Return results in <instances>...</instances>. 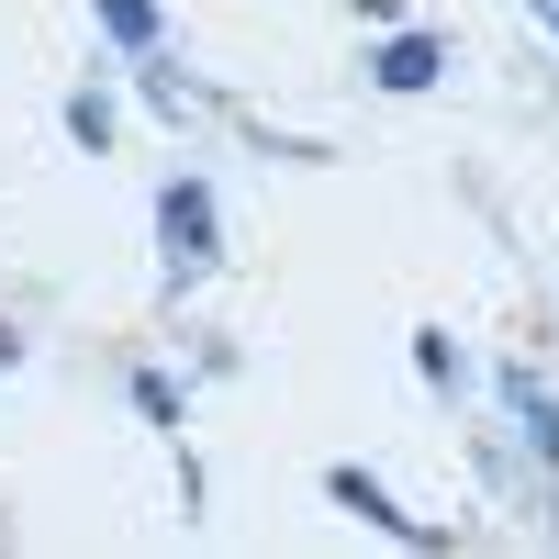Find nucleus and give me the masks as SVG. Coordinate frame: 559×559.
Segmentation results:
<instances>
[{"label": "nucleus", "mask_w": 559, "mask_h": 559, "mask_svg": "<svg viewBox=\"0 0 559 559\" xmlns=\"http://www.w3.org/2000/svg\"><path fill=\"white\" fill-rule=\"evenodd\" d=\"M157 236H168V280H202V269H213L224 224H213V191H202V179H168V191H157Z\"/></svg>", "instance_id": "obj_1"}, {"label": "nucleus", "mask_w": 559, "mask_h": 559, "mask_svg": "<svg viewBox=\"0 0 559 559\" xmlns=\"http://www.w3.org/2000/svg\"><path fill=\"white\" fill-rule=\"evenodd\" d=\"M437 68H448L437 34H392L381 57H369V79H381V90H437Z\"/></svg>", "instance_id": "obj_2"}, {"label": "nucleus", "mask_w": 559, "mask_h": 559, "mask_svg": "<svg viewBox=\"0 0 559 559\" xmlns=\"http://www.w3.org/2000/svg\"><path fill=\"white\" fill-rule=\"evenodd\" d=\"M503 403H515V426H526V448L559 471V403H548V381L537 369H503Z\"/></svg>", "instance_id": "obj_3"}, {"label": "nucleus", "mask_w": 559, "mask_h": 559, "mask_svg": "<svg viewBox=\"0 0 559 559\" xmlns=\"http://www.w3.org/2000/svg\"><path fill=\"white\" fill-rule=\"evenodd\" d=\"M336 503H347V515H369V526H392V537H414V548H426V526H414V515H403V503H392L381 481H369V471H336Z\"/></svg>", "instance_id": "obj_4"}, {"label": "nucleus", "mask_w": 559, "mask_h": 559, "mask_svg": "<svg viewBox=\"0 0 559 559\" xmlns=\"http://www.w3.org/2000/svg\"><path fill=\"white\" fill-rule=\"evenodd\" d=\"M102 34L123 45V57H157V34H168V23H157V0H102Z\"/></svg>", "instance_id": "obj_5"}, {"label": "nucleus", "mask_w": 559, "mask_h": 559, "mask_svg": "<svg viewBox=\"0 0 559 559\" xmlns=\"http://www.w3.org/2000/svg\"><path fill=\"white\" fill-rule=\"evenodd\" d=\"M68 134H79V146H112V102H102V90H79V102H68Z\"/></svg>", "instance_id": "obj_6"}, {"label": "nucleus", "mask_w": 559, "mask_h": 559, "mask_svg": "<svg viewBox=\"0 0 559 559\" xmlns=\"http://www.w3.org/2000/svg\"><path fill=\"white\" fill-rule=\"evenodd\" d=\"M414 369H426V381H437V392H459V347L437 336V324H426V336H414Z\"/></svg>", "instance_id": "obj_7"}, {"label": "nucleus", "mask_w": 559, "mask_h": 559, "mask_svg": "<svg viewBox=\"0 0 559 559\" xmlns=\"http://www.w3.org/2000/svg\"><path fill=\"white\" fill-rule=\"evenodd\" d=\"M134 403H146L157 426H168V414H179V381H168V369H134Z\"/></svg>", "instance_id": "obj_8"}, {"label": "nucleus", "mask_w": 559, "mask_h": 559, "mask_svg": "<svg viewBox=\"0 0 559 559\" xmlns=\"http://www.w3.org/2000/svg\"><path fill=\"white\" fill-rule=\"evenodd\" d=\"M12 358H23V336H12V324H0V369H12Z\"/></svg>", "instance_id": "obj_9"}, {"label": "nucleus", "mask_w": 559, "mask_h": 559, "mask_svg": "<svg viewBox=\"0 0 559 559\" xmlns=\"http://www.w3.org/2000/svg\"><path fill=\"white\" fill-rule=\"evenodd\" d=\"M526 12H537V23H548V34H559V0H526Z\"/></svg>", "instance_id": "obj_10"}]
</instances>
